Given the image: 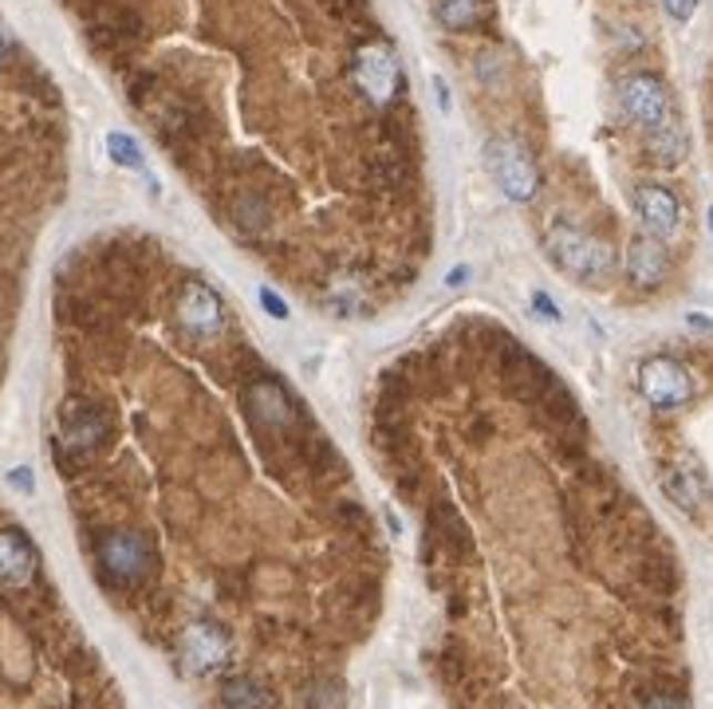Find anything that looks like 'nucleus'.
<instances>
[{"mask_svg": "<svg viewBox=\"0 0 713 709\" xmlns=\"http://www.w3.org/2000/svg\"><path fill=\"white\" fill-rule=\"evenodd\" d=\"M548 253H552V260L564 268V273L583 276V280L608 276L611 265H615L611 245H603V240L572 229V225H556V229L548 233Z\"/></svg>", "mask_w": 713, "mask_h": 709, "instance_id": "f257e3e1", "label": "nucleus"}, {"mask_svg": "<svg viewBox=\"0 0 713 709\" xmlns=\"http://www.w3.org/2000/svg\"><path fill=\"white\" fill-rule=\"evenodd\" d=\"M355 83L375 106H390L403 91V63H398L395 48L383 40L355 48Z\"/></svg>", "mask_w": 713, "mask_h": 709, "instance_id": "f03ea898", "label": "nucleus"}, {"mask_svg": "<svg viewBox=\"0 0 713 709\" xmlns=\"http://www.w3.org/2000/svg\"><path fill=\"white\" fill-rule=\"evenodd\" d=\"M485 162L493 169L497 186H501L512 202H532V194H537V186H540V169H537V162H532V154L524 151V142L505 138V134L501 138H489Z\"/></svg>", "mask_w": 713, "mask_h": 709, "instance_id": "7ed1b4c3", "label": "nucleus"}, {"mask_svg": "<svg viewBox=\"0 0 713 709\" xmlns=\"http://www.w3.org/2000/svg\"><path fill=\"white\" fill-rule=\"evenodd\" d=\"M95 559H99V572L111 576L115 584H139L142 576H150V564H154L150 544L142 541L139 532H126V528L99 536Z\"/></svg>", "mask_w": 713, "mask_h": 709, "instance_id": "20e7f679", "label": "nucleus"}, {"mask_svg": "<svg viewBox=\"0 0 713 709\" xmlns=\"http://www.w3.org/2000/svg\"><path fill=\"white\" fill-rule=\"evenodd\" d=\"M174 323L190 339H210L225 328V304H221V296L213 292L210 284L190 280L174 296Z\"/></svg>", "mask_w": 713, "mask_h": 709, "instance_id": "39448f33", "label": "nucleus"}, {"mask_svg": "<svg viewBox=\"0 0 713 709\" xmlns=\"http://www.w3.org/2000/svg\"><path fill=\"white\" fill-rule=\"evenodd\" d=\"M177 655H182V666L190 674H213L230 662L233 643L217 623H194L177 638Z\"/></svg>", "mask_w": 713, "mask_h": 709, "instance_id": "423d86ee", "label": "nucleus"}, {"mask_svg": "<svg viewBox=\"0 0 713 709\" xmlns=\"http://www.w3.org/2000/svg\"><path fill=\"white\" fill-rule=\"evenodd\" d=\"M619 103H623L627 115L639 126H646V131H654V126H662L670 119L666 88H662L654 75H646V71H634V75L619 80Z\"/></svg>", "mask_w": 713, "mask_h": 709, "instance_id": "0eeeda50", "label": "nucleus"}, {"mask_svg": "<svg viewBox=\"0 0 713 709\" xmlns=\"http://www.w3.org/2000/svg\"><path fill=\"white\" fill-rule=\"evenodd\" d=\"M639 390H643V399L651 402V407L670 410V407H682V402L694 394V382H690V374L682 371L674 359L654 354V359H646V363L639 367Z\"/></svg>", "mask_w": 713, "mask_h": 709, "instance_id": "6e6552de", "label": "nucleus"}, {"mask_svg": "<svg viewBox=\"0 0 713 709\" xmlns=\"http://www.w3.org/2000/svg\"><path fill=\"white\" fill-rule=\"evenodd\" d=\"M40 572V552L20 528H0V584L28 587Z\"/></svg>", "mask_w": 713, "mask_h": 709, "instance_id": "1a4fd4ad", "label": "nucleus"}, {"mask_svg": "<svg viewBox=\"0 0 713 709\" xmlns=\"http://www.w3.org/2000/svg\"><path fill=\"white\" fill-rule=\"evenodd\" d=\"M634 205H639V217H643L654 237H670L679 229V197L670 194L666 186H639Z\"/></svg>", "mask_w": 713, "mask_h": 709, "instance_id": "9d476101", "label": "nucleus"}, {"mask_svg": "<svg viewBox=\"0 0 713 709\" xmlns=\"http://www.w3.org/2000/svg\"><path fill=\"white\" fill-rule=\"evenodd\" d=\"M627 268H631V280L639 284V288H654V284H662V276H666V253H662L659 240H631V248H627Z\"/></svg>", "mask_w": 713, "mask_h": 709, "instance_id": "9b49d317", "label": "nucleus"}, {"mask_svg": "<svg viewBox=\"0 0 713 709\" xmlns=\"http://www.w3.org/2000/svg\"><path fill=\"white\" fill-rule=\"evenodd\" d=\"M221 709H268L273 706V693L265 690V682H256L248 674H237L230 682L221 686Z\"/></svg>", "mask_w": 713, "mask_h": 709, "instance_id": "f8f14e48", "label": "nucleus"}, {"mask_svg": "<svg viewBox=\"0 0 713 709\" xmlns=\"http://www.w3.org/2000/svg\"><path fill=\"white\" fill-rule=\"evenodd\" d=\"M434 17L446 28H473L485 17V0H430Z\"/></svg>", "mask_w": 713, "mask_h": 709, "instance_id": "ddd939ff", "label": "nucleus"}, {"mask_svg": "<svg viewBox=\"0 0 713 709\" xmlns=\"http://www.w3.org/2000/svg\"><path fill=\"white\" fill-rule=\"evenodd\" d=\"M651 154L662 162V166H674V162L686 158V134H682L679 126H670V123L654 126V131H651Z\"/></svg>", "mask_w": 713, "mask_h": 709, "instance_id": "4468645a", "label": "nucleus"}, {"mask_svg": "<svg viewBox=\"0 0 713 709\" xmlns=\"http://www.w3.org/2000/svg\"><path fill=\"white\" fill-rule=\"evenodd\" d=\"M666 493L679 501L682 508H697V501H702V481L694 477V473H670L666 477Z\"/></svg>", "mask_w": 713, "mask_h": 709, "instance_id": "2eb2a0df", "label": "nucleus"}, {"mask_svg": "<svg viewBox=\"0 0 713 709\" xmlns=\"http://www.w3.org/2000/svg\"><path fill=\"white\" fill-rule=\"evenodd\" d=\"M106 151L115 154V162H123V166H131V169L142 166L139 146H134V142L126 138V134H106Z\"/></svg>", "mask_w": 713, "mask_h": 709, "instance_id": "dca6fc26", "label": "nucleus"}, {"mask_svg": "<svg viewBox=\"0 0 713 709\" xmlns=\"http://www.w3.org/2000/svg\"><path fill=\"white\" fill-rule=\"evenodd\" d=\"M639 709H686V701H682L679 693L659 690V693H646L643 706H639Z\"/></svg>", "mask_w": 713, "mask_h": 709, "instance_id": "f3484780", "label": "nucleus"}, {"mask_svg": "<svg viewBox=\"0 0 713 709\" xmlns=\"http://www.w3.org/2000/svg\"><path fill=\"white\" fill-rule=\"evenodd\" d=\"M662 9H666L674 20H690L697 9V0H662Z\"/></svg>", "mask_w": 713, "mask_h": 709, "instance_id": "a211bd4d", "label": "nucleus"}, {"mask_svg": "<svg viewBox=\"0 0 713 709\" xmlns=\"http://www.w3.org/2000/svg\"><path fill=\"white\" fill-rule=\"evenodd\" d=\"M261 304H265V308H268V311H273V316H276V319H284V316H288V308H284V304H281V300H276V296H273V292H261Z\"/></svg>", "mask_w": 713, "mask_h": 709, "instance_id": "6ab92c4d", "label": "nucleus"}, {"mask_svg": "<svg viewBox=\"0 0 713 709\" xmlns=\"http://www.w3.org/2000/svg\"><path fill=\"white\" fill-rule=\"evenodd\" d=\"M12 481H17L24 493H32V473H28V470H17V473H12Z\"/></svg>", "mask_w": 713, "mask_h": 709, "instance_id": "aec40b11", "label": "nucleus"}, {"mask_svg": "<svg viewBox=\"0 0 713 709\" xmlns=\"http://www.w3.org/2000/svg\"><path fill=\"white\" fill-rule=\"evenodd\" d=\"M434 91H438V106H441V111H449V91H446V83L434 80Z\"/></svg>", "mask_w": 713, "mask_h": 709, "instance_id": "412c9836", "label": "nucleus"}, {"mask_svg": "<svg viewBox=\"0 0 713 709\" xmlns=\"http://www.w3.org/2000/svg\"><path fill=\"white\" fill-rule=\"evenodd\" d=\"M537 308H540V311H548V316H552V319L560 316V311L552 308V300H548V296H537Z\"/></svg>", "mask_w": 713, "mask_h": 709, "instance_id": "4be33fe9", "label": "nucleus"}, {"mask_svg": "<svg viewBox=\"0 0 713 709\" xmlns=\"http://www.w3.org/2000/svg\"><path fill=\"white\" fill-rule=\"evenodd\" d=\"M710 225H713V209H710Z\"/></svg>", "mask_w": 713, "mask_h": 709, "instance_id": "5701e85b", "label": "nucleus"}]
</instances>
